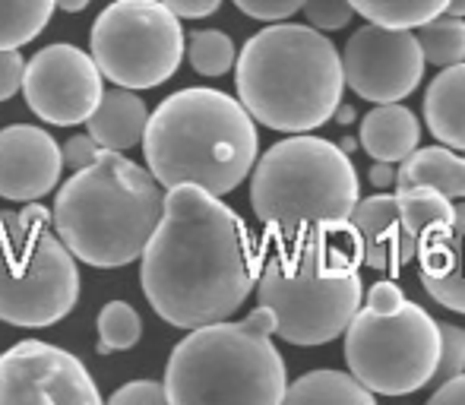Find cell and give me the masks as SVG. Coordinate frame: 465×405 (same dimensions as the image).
<instances>
[{"mask_svg":"<svg viewBox=\"0 0 465 405\" xmlns=\"http://www.w3.org/2000/svg\"><path fill=\"white\" fill-rule=\"evenodd\" d=\"M263 272L244 219L196 184L165 193V212L140 257V285L165 323L196 330L228 320Z\"/></svg>","mask_w":465,"mask_h":405,"instance_id":"1","label":"cell"},{"mask_svg":"<svg viewBox=\"0 0 465 405\" xmlns=\"http://www.w3.org/2000/svg\"><path fill=\"white\" fill-rule=\"evenodd\" d=\"M244 108L279 133H311L336 117L345 93V64L320 29L266 25L247 38L234 64Z\"/></svg>","mask_w":465,"mask_h":405,"instance_id":"2","label":"cell"},{"mask_svg":"<svg viewBox=\"0 0 465 405\" xmlns=\"http://www.w3.org/2000/svg\"><path fill=\"white\" fill-rule=\"evenodd\" d=\"M143 149L149 172L165 191L196 184L225 197L257 165L260 136L244 102L193 86L168 95L149 114Z\"/></svg>","mask_w":465,"mask_h":405,"instance_id":"3","label":"cell"},{"mask_svg":"<svg viewBox=\"0 0 465 405\" xmlns=\"http://www.w3.org/2000/svg\"><path fill=\"white\" fill-rule=\"evenodd\" d=\"M358 200L361 181L349 153L311 133L270 146L251 178V206L276 247H304L349 228Z\"/></svg>","mask_w":465,"mask_h":405,"instance_id":"4","label":"cell"},{"mask_svg":"<svg viewBox=\"0 0 465 405\" xmlns=\"http://www.w3.org/2000/svg\"><path fill=\"white\" fill-rule=\"evenodd\" d=\"M165 212V193L153 172L117 149H102L93 165L74 172L54 200V228L76 260L98 270L143 257Z\"/></svg>","mask_w":465,"mask_h":405,"instance_id":"5","label":"cell"},{"mask_svg":"<svg viewBox=\"0 0 465 405\" xmlns=\"http://www.w3.org/2000/svg\"><path fill=\"white\" fill-rule=\"evenodd\" d=\"M279 317L260 304L244 320H215L190 330L165 364L168 402L279 405L288 393L285 358L272 345Z\"/></svg>","mask_w":465,"mask_h":405,"instance_id":"6","label":"cell"},{"mask_svg":"<svg viewBox=\"0 0 465 405\" xmlns=\"http://www.w3.org/2000/svg\"><path fill=\"white\" fill-rule=\"evenodd\" d=\"M361 263L351 225L304 247L270 244L257 298L276 311V336L292 345H326L342 336L361 311Z\"/></svg>","mask_w":465,"mask_h":405,"instance_id":"7","label":"cell"},{"mask_svg":"<svg viewBox=\"0 0 465 405\" xmlns=\"http://www.w3.org/2000/svg\"><path fill=\"white\" fill-rule=\"evenodd\" d=\"M54 209L29 202L0 209V320L13 326H51L80 301L76 253L51 232Z\"/></svg>","mask_w":465,"mask_h":405,"instance_id":"8","label":"cell"},{"mask_svg":"<svg viewBox=\"0 0 465 405\" xmlns=\"http://www.w3.org/2000/svg\"><path fill=\"white\" fill-rule=\"evenodd\" d=\"M440 351V323L415 301L392 313L364 304L345 330L349 370L377 396H409L430 387Z\"/></svg>","mask_w":465,"mask_h":405,"instance_id":"9","label":"cell"},{"mask_svg":"<svg viewBox=\"0 0 465 405\" xmlns=\"http://www.w3.org/2000/svg\"><path fill=\"white\" fill-rule=\"evenodd\" d=\"M89 48L104 80L153 89L172 80L184 61V29L165 0H114L93 23Z\"/></svg>","mask_w":465,"mask_h":405,"instance_id":"10","label":"cell"},{"mask_svg":"<svg viewBox=\"0 0 465 405\" xmlns=\"http://www.w3.org/2000/svg\"><path fill=\"white\" fill-rule=\"evenodd\" d=\"M345 83L364 102H402L424 76V48L411 29L368 23L349 38L342 51Z\"/></svg>","mask_w":465,"mask_h":405,"instance_id":"11","label":"cell"},{"mask_svg":"<svg viewBox=\"0 0 465 405\" xmlns=\"http://www.w3.org/2000/svg\"><path fill=\"white\" fill-rule=\"evenodd\" d=\"M98 405L95 380L70 351L23 339L0 355V405Z\"/></svg>","mask_w":465,"mask_h":405,"instance_id":"12","label":"cell"},{"mask_svg":"<svg viewBox=\"0 0 465 405\" xmlns=\"http://www.w3.org/2000/svg\"><path fill=\"white\" fill-rule=\"evenodd\" d=\"M102 67L76 44H48L25 64L23 93L29 108L54 127H76L102 102Z\"/></svg>","mask_w":465,"mask_h":405,"instance_id":"13","label":"cell"},{"mask_svg":"<svg viewBox=\"0 0 465 405\" xmlns=\"http://www.w3.org/2000/svg\"><path fill=\"white\" fill-rule=\"evenodd\" d=\"M64 146L32 123L0 130V197L32 202L51 193L64 172Z\"/></svg>","mask_w":465,"mask_h":405,"instance_id":"14","label":"cell"},{"mask_svg":"<svg viewBox=\"0 0 465 405\" xmlns=\"http://www.w3.org/2000/svg\"><path fill=\"white\" fill-rule=\"evenodd\" d=\"M351 228L358 234L368 270L396 276L411 260H418V238L405 225L396 193H373L368 200H358Z\"/></svg>","mask_w":465,"mask_h":405,"instance_id":"15","label":"cell"},{"mask_svg":"<svg viewBox=\"0 0 465 405\" xmlns=\"http://www.w3.org/2000/svg\"><path fill=\"white\" fill-rule=\"evenodd\" d=\"M418 272L424 291L437 304L465 313V202L456 206L450 225L418 244Z\"/></svg>","mask_w":465,"mask_h":405,"instance_id":"16","label":"cell"},{"mask_svg":"<svg viewBox=\"0 0 465 405\" xmlns=\"http://www.w3.org/2000/svg\"><path fill=\"white\" fill-rule=\"evenodd\" d=\"M358 140H361L364 153L373 162H392L396 165V162H405L418 149L421 123H418V117L405 104L386 102L364 114Z\"/></svg>","mask_w":465,"mask_h":405,"instance_id":"17","label":"cell"},{"mask_svg":"<svg viewBox=\"0 0 465 405\" xmlns=\"http://www.w3.org/2000/svg\"><path fill=\"white\" fill-rule=\"evenodd\" d=\"M86 123L89 133L98 140V146L124 153V149L143 143L149 127V111L140 95L130 93L127 86H117L102 95V102H98V108Z\"/></svg>","mask_w":465,"mask_h":405,"instance_id":"18","label":"cell"},{"mask_svg":"<svg viewBox=\"0 0 465 405\" xmlns=\"http://www.w3.org/2000/svg\"><path fill=\"white\" fill-rule=\"evenodd\" d=\"M424 123L434 140L465 153V61L434 76L424 93Z\"/></svg>","mask_w":465,"mask_h":405,"instance_id":"19","label":"cell"},{"mask_svg":"<svg viewBox=\"0 0 465 405\" xmlns=\"http://www.w3.org/2000/svg\"><path fill=\"white\" fill-rule=\"evenodd\" d=\"M411 184H430L443 191L447 197L462 200L465 197V155L453 153V146H428L415 149L405 162H399L396 187Z\"/></svg>","mask_w":465,"mask_h":405,"instance_id":"20","label":"cell"},{"mask_svg":"<svg viewBox=\"0 0 465 405\" xmlns=\"http://www.w3.org/2000/svg\"><path fill=\"white\" fill-rule=\"evenodd\" d=\"M377 393L345 370H311L288 387L285 402H336V405H373Z\"/></svg>","mask_w":465,"mask_h":405,"instance_id":"21","label":"cell"},{"mask_svg":"<svg viewBox=\"0 0 465 405\" xmlns=\"http://www.w3.org/2000/svg\"><path fill=\"white\" fill-rule=\"evenodd\" d=\"M396 197H399V209H402L405 225H409V232L418 238V244H421L428 234H434L437 228L450 225L456 215V206L450 202L453 197H447V193L430 184L399 187Z\"/></svg>","mask_w":465,"mask_h":405,"instance_id":"22","label":"cell"},{"mask_svg":"<svg viewBox=\"0 0 465 405\" xmlns=\"http://www.w3.org/2000/svg\"><path fill=\"white\" fill-rule=\"evenodd\" d=\"M57 0H0V48H23L42 35Z\"/></svg>","mask_w":465,"mask_h":405,"instance_id":"23","label":"cell"},{"mask_svg":"<svg viewBox=\"0 0 465 405\" xmlns=\"http://www.w3.org/2000/svg\"><path fill=\"white\" fill-rule=\"evenodd\" d=\"M351 4L368 23L415 29V25H424L440 13H447L453 0H351Z\"/></svg>","mask_w":465,"mask_h":405,"instance_id":"24","label":"cell"},{"mask_svg":"<svg viewBox=\"0 0 465 405\" xmlns=\"http://www.w3.org/2000/svg\"><path fill=\"white\" fill-rule=\"evenodd\" d=\"M418 42L424 48V57L434 67H453L465 61V16H437L421 25Z\"/></svg>","mask_w":465,"mask_h":405,"instance_id":"25","label":"cell"},{"mask_svg":"<svg viewBox=\"0 0 465 405\" xmlns=\"http://www.w3.org/2000/svg\"><path fill=\"white\" fill-rule=\"evenodd\" d=\"M143 320L127 301H108L98 313V355L127 351L140 342Z\"/></svg>","mask_w":465,"mask_h":405,"instance_id":"26","label":"cell"},{"mask_svg":"<svg viewBox=\"0 0 465 405\" xmlns=\"http://www.w3.org/2000/svg\"><path fill=\"white\" fill-rule=\"evenodd\" d=\"M187 57H190V67L200 76H225L238 64L234 42L219 29L193 32L187 42Z\"/></svg>","mask_w":465,"mask_h":405,"instance_id":"27","label":"cell"},{"mask_svg":"<svg viewBox=\"0 0 465 405\" xmlns=\"http://www.w3.org/2000/svg\"><path fill=\"white\" fill-rule=\"evenodd\" d=\"M440 336H443V351L434 380H430L434 387H443V383L460 377L465 370V330L453 323H440Z\"/></svg>","mask_w":465,"mask_h":405,"instance_id":"28","label":"cell"},{"mask_svg":"<svg viewBox=\"0 0 465 405\" xmlns=\"http://www.w3.org/2000/svg\"><path fill=\"white\" fill-rule=\"evenodd\" d=\"M355 4L351 0H307L304 4V16L313 29L320 32H339L351 23L355 16Z\"/></svg>","mask_w":465,"mask_h":405,"instance_id":"29","label":"cell"},{"mask_svg":"<svg viewBox=\"0 0 465 405\" xmlns=\"http://www.w3.org/2000/svg\"><path fill=\"white\" fill-rule=\"evenodd\" d=\"M111 405H162L168 402L165 380H134L108 396Z\"/></svg>","mask_w":465,"mask_h":405,"instance_id":"30","label":"cell"},{"mask_svg":"<svg viewBox=\"0 0 465 405\" xmlns=\"http://www.w3.org/2000/svg\"><path fill=\"white\" fill-rule=\"evenodd\" d=\"M304 4L307 0H234L241 13H247L251 19H263V23H282L304 10Z\"/></svg>","mask_w":465,"mask_h":405,"instance_id":"31","label":"cell"},{"mask_svg":"<svg viewBox=\"0 0 465 405\" xmlns=\"http://www.w3.org/2000/svg\"><path fill=\"white\" fill-rule=\"evenodd\" d=\"M25 80V61L16 48H0V102L13 99Z\"/></svg>","mask_w":465,"mask_h":405,"instance_id":"32","label":"cell"},{"mask_svg":"<svg viewBox=\"0 0 465 405\" xmlns=\"http://www.w3.org/2000/svg\"><path fill=\"white\" fill-rule=\"evenodd\" d=\"M102 155V146H98V140L93 133H83V136H70L67 143H64V162H67L74 172H80V168L93 165V162Z\"/></svg>","mask_w":465,"mask_h":405,"instance_id":"33","label":"cell"},{"mask_svg":"<svg viewBox=\"0 0 465 405\" xmlns=\"http://www.w3.org/2000/svg\"><path fill=\"white\" fill-rule=\"evenodd\" d=\"M405 301H409V298H405V291L399 289L392 279H380V282H373L368 289V295H364V304L373 307V311H380V313L399 311Z\"/></svg>","mask_w":465,"mask_h":405,"instance_id":"34","label":"cell"},{"mask_svg":"<svg viewBox=\"0 0 465 405\" xmlns=\"http://www.w3.org/2000/svg\"><path fill=\"white\" fill-rule=\"evenodd\" d=\"M181 19H206L222 6V0H165Z\"/></svg>","mask_w":465,"mask_h":405,"instance_id":"35","label":"cell"},{"mask_svg":"<svg viewBox=\"0 0 465 405\" xmlns=\"http://www.w3.org/2000/svg\"><path fill=\"white\" fill-rule=\"evenodd\" d=\"M443 402H465V370L430 393V405H443Z\"/></svg>","mask_w":465,"mask_h":405,"instance_id":"36","label":"cell"},{"mask_svg":"<svg viewBox=\"0 0 465 405\" xmlns=\"http://www.w3.org/2000/svg\"><path fill=\"white\" fill-rule=\"evenodd\" d=\"M368 178H371V184L377 187V191H390V187L396 184V178H399V168H392V162H373Z\"/></svg>","mask_w":465,"mask_h":405,"instance_id":"37","label":"cell"},{"mask_svg":"<svg viewBox=\"0 0 465 405\" xmlns=\"http://www.w3.org/2000/svg\"><path fill=\"white\" fill-rule=\"evenodd\" d=\"M336 121H339V123H351V121H355V108H351L349 102H342V104L336 108Z\"/></svg>","mask_w":465,"mask_h":405,"instance_id":"38","label":"cell"},{"mask_svg":"<svg viewBox=\"0 0 465 405\" xmlns=\"http://www.w3.org/2000/svg\"><path fill=\"white\" fill-rule=\"evenodd\" d=\"M57 6H61V10H67V13H80V10H86V6H89V0H57Z\"/></svg>","mask_w":465,"mask_h":405,"instance_id":"39","label":"cell"},{"mask_svg":"<svg viewBox=\"0 0 465 405\" xmlns=\"http://www.w3.org/2000/svg\"><path fill=\"white\" fill-rule=\"evenodd\" d=\"M447 13H453V16H465V0H453Z\"/></svg>","mask_w":465,"mask_h":405,"instance_id":"40","label":"cell"},{"mask_svg":"<svg viewBox=\"0 0 465 405\" xmlns=\"http://www.w3.org/2000/svg\"><path fill=\"white\" fill-rule=\"evenodd\" d=\"M358 143H361V140H351V136H345V140L339 143V146H342L345 153H351V149H358Z\"/></svg>","mask_w":465,"mask_h":405,"instance_id":"41","label":"cell"}]
</instances>
